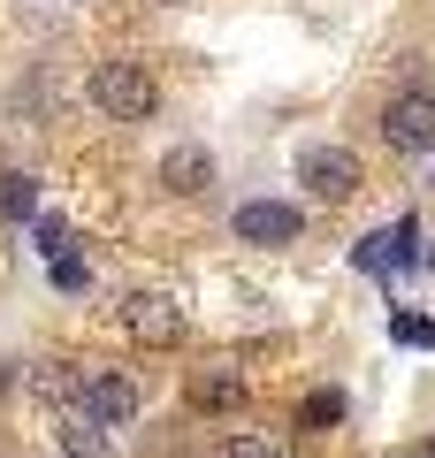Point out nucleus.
<instances>
[{"label": "nucleus", "mask_w": 435, "mask_h": 458, "mask_svg": "<svg viewBox=\"0 0 435 458\" xmlns=\"http://www.w3.org/2000/svg\"><path fill=\"white\" fill-rule=\"evenodd\" d=\"M161 183H168L176 199H199V191L214 183V153H207V146H168V153H161Z\"/></svg>", "instance_id": "nucleus-7"}, {"label": "nucleus", "mask_w": 435, "mask_h": 458, "mask_svg": "<svg viewBox=\"0 0 435 458\" xmlns=\"http://www.w3.org/2000/svg\"><path fill=\"white\" fill-rule=\"evenodd\" d=\"M77 390H84V367H69V360H47V367H38V397L62 405V397H77Z\"/></svg>", "instance_id": "nucleus-11"}, {"label": "nucleus", "mask_w": 435, "mask_h": 458, "mask_svg": "<svg viewBox=\"0 0 435 458\" xmlns=\"http://www.w3.org/2000/svg\"><path fill=\"white\" fill-rule=\"evenodd\" d=\"M168 8H176V0H168Z\"/></svg>", "instance_id": "nucleus-18"}, {"label": "nucleus", "mask_w": 435, "mask_h": 458, "mask_svg": "<svg viewBox=\"0 0 435 458\" xmlns=\"http://www.w3.org/2000/svg\"><path fill=\"white\" fill-rule=\"evenodd\" d=\"M344 420V390H306V405H298V428H337Z\"/></svg>", "instance_id": "nucleus-12"}, {"label": "nucleus", "mask_w": 435, "mask_h": 458, "mask_svg": "<svg viewBox=\"0 0 435 458\" xmlns=\"http://www.w3.org/2000/svg\"><path fill=\"white\" fill-rule=\"evenodd\" d=\"M62 451H77V458H99V451H107V428H99V420H84V412L69 405V412H62Z\"/></svg>", "instance_id": "nucleus-10"}, {"label": "nucleus", "mask_w": 435, "mask_h": 458, "mask_svg": "<svg viewBox=\"0 0 435 458\" xmlns=\"http://www.w3.org/2000/svg\"><path fill=\"white\" fill-rule=\"evenodd\" d=\"M229 229H237L244 245H298L306 214L290 207V199H244V207L229 214Z\"/></svg>", "instance_id": "nucleus-5"}, {"label": "nucleus", "mask_w": 435, "mask_h": 458, "mask_svg": "<svg viewBox=\"0 0 435 458\" xmlns=\"http://www.w3.org/2000/svg\"><path fill=\"white\" fill-rule=\"evenodd\" d=\"M123 321H130V336H145V344H176V336H183V313L168 306L161 291H138V298L123 306Z\"/></svg>", "instance_id": "nucleus-6"}, {"label": "nucleus", "mask_w": 435, "mask_h": 458, "mask_svg": "<svg viewBox=\"0 0 435 458\" xmlns=\"http://www.w3.org/2000/svg\"><path fill=\"white\" fill-rule=\"evenodd\" d=\"M207 458H268V443H260V436H229V443H214Z\"/></svg>", "instance_id": "nucleus-16"}, {"label": "nucleus", "mask_w": 435, "mask_h": 458, "mask_svg": "<svg viewBox=\"0 0 435 458\" xmlns=\"http://www.w3.org/2000/svg\"><path fill=\"white\" fill-rule=\"evenodd\" d=\"M31 207H38V176L8 168V176H0V214H31Z\"/></svg>", "instance_id": "nucleus-13"}, {"label": "nucleus", "mask_w": 435, "mask_h": 458, "mask_svg": "<svg viewBox=\"0 0 435 458\" xmlns=\"http://www.w3.org/2000/svg\"><path fill=\"white\" fill-rule=\"evenodd\" d=\"M54 283H62V291H84V283H92V267L69 260V252H54Z\"/></svg>", "instance_id": "nucleus-15"}, {"label": "nucleus", "mask_w": 435, "mask_h": 458, "mask_svg": "<svg viewBox=\"0 0 435 458\" xmlns=\"http://www.w3.org/2000/svg\"><path fill=\"white\" fill-rule=\"evenodd\" d=\"M389 336L413 344V352H435V321H428V313H397V321H389Z\"/></svg>", "instance_id": "nucleus-14"}, {"label": "nucleus", "mask_w": 435, "mask_h": 458, "mask_svg": "<svg viewBox=\"0 0 435 458\" xmlns=\"http://www.w3.org/2000/svg\"><path fill=\"white\" fill-rule=\"evenodd\" d=\"M138 382L123 375V367H99V375H84V390H77V412L84 420H99V428H130L138 420Z\"/></svg>", "instance_id": "nucleus-3"}, {"label": "nucleus", "mask_w": 435, "mask_h": 458, "mask_svg": "<svg viewBox=\"0 0 435 458\" xmlns=\"http://www.w3.org/2000/svg\"><path fill=\"white\" fill-rule=\"evenodd\" d=\"M428 458H435V451H428Z\"/></svg>", "instance_id": "nucleus-19"}, {"label": "nucleus", "mask_w": 435, "mask_h": 458, "mask_svg": "<svg viewBox=\"0 0 435 458\" xmlns=\"http://www.w3.org/2000/svg\"><path fill=\"white\" fill-rule=\"evenodd\" d=\"M298 183H306L313 199L337 207V199L359 191V153L352 146H306V153H298Z\"/></svg>", "instance_id": "nucleus-4"}, {"label": "nucleus", "mask_w": 435, "mask_h": 458, "mask_svg": "<svg viewBox=\"0 0 435 458\" xmlns=\"http://www.w3.org/2000/svg\"><path fill=\"white\" fill-rule=\"evenodd\" d=\"M38 252H69V229L62 222H38Z\"/></svg>", "instance_id": "nucleus-17"}, {"label": "nucleus", "mask_w": 435, "mask_h": 458, "mask_svg": "<svg viewBox=\"0 0 435 458\" xmlns=\"http://www.w3.org/2000/svg\"><path fill=\"white\" fill-rule=\"evenodd\" d=\"M192 397H199V405H214V412H229V405H244V382L229 375V367H207V375L192 382Z\"/></svg>", "instance_id": "nucleus-9"}, {"label": "nucleus", "mask_w": 435, "mask_h": 458, "mask_svg": "<svg viewBox=\"0 0 435 458\" xmlns=\"http://www.w3.org/2000/svg\"><path fill=\"white\" fill-rule=\"evenodd\" d=\"M92 107L107 114V123H153L161 84H153V69H145V62H99L92 69Z\"/></svg>", "instance_id": "nucleus-1"}, {"label": "nucleus", "mask_w": 435, "mask_h": 458, "mask_svg": "<svg viewBox=\"0 0 435 458\" xmlns=\"http://www.w3.org/2000/svg\"><path fill=\"white\" fill-rule=\"evenodd\" d=\"M382 138L397 153H435V92L428 84H405V92H389L382 107Z\"/></svg>", "instance_id": "nucleus-2"}, {"label": "nucleus", "mask_w": 435, "mask_h": 458, "mask_svg": "<svg viewBox=\"0 0 435 458\" xmlns=\"http://www.w3.org/2000/svg\"><path fill=\"white\" fill-rule=\"evenodd\" d=\"M405 260H413V222H389L359 245V267H405Z\"/></svg>", "instance_id": "nucleus-8"}]
</instances>
